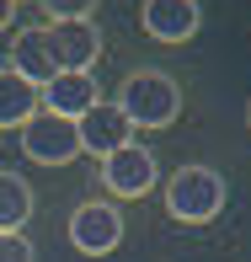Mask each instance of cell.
<instances>
[{"label":"cell","instance_id":"11","mask_svg":"<svg viewBox=\"0 0 251 262\" xmlns=\"http://www.w3.org/2000/svg\"><path fill=\"white\" fill-rule=\"evenodd\" d=\"M27 220H32V187H27V177L0 171V235H21Z\"/></svg>","mask_w":251,"mask_h":262},{"label":"cell","instance_id":"3","mask_svg":"<svg viewBox=\"0 0 251 262\" xmlns=\"http://www.w3.org/2000/svg\"><path fill=\"white\" fill-rule=\"evenodd\" d=\"M21 156L38 161V166H70L80 156V134L70 118H54V113H32L27 123H21Z\"/></svg>","mask_w":251,"mask_h":262},{"label":"cell","instance_id":"9","mask_svg":"<svg viewBox=\"0 0 251 262\" xmlns=\"http://www.w3.org/2000/svg\"><path fill=\"white\" fill-rule=\"evenodd\" d=\"M49 49L59 70H91L102 59V27L97 21H54L49 27Z\"/></svg>","mask_w":251,"mask_h":262},{"label":"cell","instance_id":"16","mask_svg":"<svg viewBox=\"0 0 251 262\" xmlns=\"http://www.w3.org/2000/svg\"><path fill=\"white\" fill-rule=\"evenodd\" d=\"M246 134H251V97H246Z\"/></svg>","mask_w":251,"mask_h":262},{"label":"cell","instance_id":"4","mask_svg":"<svg viewBox=\"0 0 251 262\" xmlns=\"http://www.w3.org/2000/svg\"><path fill=\"white\" fill-rule=\"evenodd\" d=\"M118 241H123V209L107 204V198H86L75 214H70V246L86 257H107L118 252Z\"/></svg>","mask_w":251,"mask_h":262},{"label":"cell","instance_id":"5","mask_svg":"<svg viewBox=\"0 0 251 262\" xmlns=\"http://www.w3.org/2000/svg\"><path fill=\"white\" fill-rule=\"evenodd\" d=\"M155 182H161V161H155V150H145L139 139L102 161V187L112 198H145Z\"/></svg>","mask_w":251,"mask_h":262},{"label":"cell","instance_id":"1","mask_svg":"<svg viewBox=\"0 0 251 262\" xmlns=\"http://www.w3.org/2000/svg\"><path fill=\"white\" fill-rule=\"evenodd\" d=\"M118 113L134 128H171L176 118H182V86H176L166 70L139 64L134 75H123V86H118Z\"/></svg>","mask_w":251,"mask_h":262},{"label":"cell","instance_id":"12","mask_svg":"<svg viewBox=\"0 0 251 262\" xmlns=\"http://www.w3.org/2000/svg\"><path fill=\"white\" fill-rule=\"evenodd\" d=\"M38 113V86H27L21 75L0 70V128H21Z\"/></svg>","mask_w":251,"mask_h":262},{"label":"cell","instance_id":"7","mask_svg":"<svg viewBox=\"0 0 251 262\" xmlns=\"http://www.w3.org/2000/svg\"><path fill=\"white\" fill-rule=\"evenodd\" d=\"M75 134H80V156H112V150L134 145V123L118 113V102H97L91 113L75 118Z\"/></svg>","mask_w":251,"mask_h":262},{"label":"cell","instance_id":"13","mask_svg":"<svg viewBox=\"0 0 251 262\" xmlns=\"http://www.w3.org/2000/svg\"><path fill=\"white\" fill-rule=\"evenodd\" d=\"M38 6L49 11V21H86L97 11V0H38Z\"/></svg>","mask_w":251,"mask_h":262},{"label":"cell","instance_id":"6","mask_svg":"<svg viewBox=\"0 0 251 262\" xmlns=\"http://www.w3.org/2000/svg\"><path fill=\"white\" fill-rule=\"evenodd\" d=\"M97 102H102V91H97V75H91V70H54L49 86H38V107L54 113V118H70V123H75L80 113H91Z\"/></svg>","mask_w":251,"mask_h":262},{"label":"cell","instance_id":"10","mask_svg":"<svg viewBox=\"0 0 251 262\" xmlns=\"http://www.w3.org/2000/svg\"><path fill=\"white\" fill-rule=\"evenodd\" d=\"M11 75H21L27 86H49L54 80V49H49V27H21L11 38V59H6Z\"/></svg>","mask_w":251,"mask_h":262},{"label":"cell","instance_id":"15","mask_svg":"<svg viewBox=\"0 0 251 262\" xmlns=\"http://www.w3.org/2000/svg\"><path fill=\"white\" fill-rule=\"evenodd\" d=\"M11 21H16V0H0V32H6Z\"/></svg>","mask_w":251,"mask_h":262},{"label":"cell","instance_id":"14","mask_svg":"<svg viewBox=\"0 0 251 262\" xmlns=\"http://www.w3.org/2000/svg\"><path fill=\"white\" fill-rule=\"evenodd\" d=\"M0 262H32V241L27 235H0Z\"/></svg>","mask_w":251,"mask_h":262},{"label":"cell","instance_id":"2","mask_svg":"<svg viewBox=\"0 0 251 262\" xmlns=\"http://www.w3.org/2000/svg\"><path fill=\"white\" fill-rule=\"evenodd\" d=\"M224 198H230V182H224L214 166H176L171 182H166V214H171L176 225L219 220Z\"/></svg>","mask_w":251,"mask_h":262},{"label":"cell","instance_id":"8","mask_svg":"<svg viewBox=\"0 0 251 262\" xmlns=\"http://www.w3.org/2000/svg\"><path fill=\"white\" fill-rule=\"evenodd\" d=\"M139 27L155 43H187V38H198L203 11H198V0H145L139 6Z\"/></svg>","mask_w":251,"mask_h":262}]
</instances>
